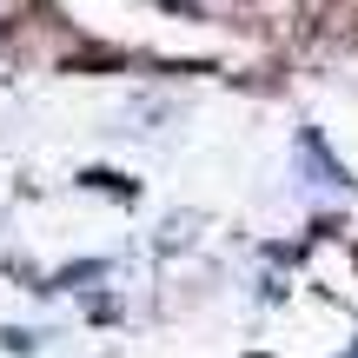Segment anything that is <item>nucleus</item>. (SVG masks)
Listing matches in <instances>:
<instances>
[{
	"mask_svg": "<svg viewBox=\"0 0 358 358\" xmlns=\"http://www.w3.org/2000/svg\"><path fill=\"white\" fill-rule=\"evenodd\" d=\"M27 7H34V0H0V27H7V20H20Z\"/></svg>",
	"mask_w": 358,
	"mask_h": 358,
	"instance_id": "f257e3e1",
	"label": "nucleus"
},
{
	"mask_svg": "<svg viewBox=\"0 0 358 358\" xmlns=\"http://www.w3.org/2000/svg\"><path fill=\"white\" fill-rule=\"evenodd\" d=\"M352 358H358V352H352Z\"/></svg>",
	"mask_w": 358,
	"mask_h": 358,
	"instance_id": "f03ea898",
	"label": "nucleus"
}]
</instances>
